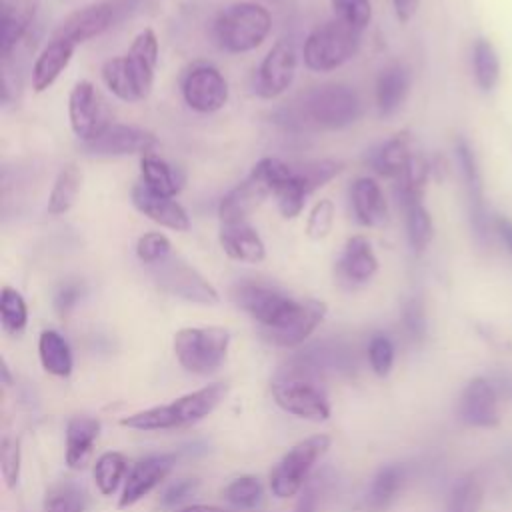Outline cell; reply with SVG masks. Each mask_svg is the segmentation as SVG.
I'll return each instance as SVG.
<instances>
[{"label": "cell", "instance_id": "obj_1", "mask_svg": "<svg viewBox=\"0 0 512 512\" xmlns=\"http://www.w3.org/2000/svg\"><path fill=\"white\" fill-rule=\"evenodd\" d=\"M318 378V372L294 356L274 376L272 396L282 410L298 418L326 420L330 416V404Z\"/></svg>", "mask_w": 512, "mask_h": 512}, {"label": "cell", "instance_id": "obj_2", "mask_svg": "<svg viewBox=\"0 0 512 512\" xmlns=\"http://www.w3.org/2000/svg\"><path fill=\"white\" fill-rule=\"evenodd\" d=\"M226 396V386L216 382L208 384L196 392H190L186 396L176 398L170 404L154 406L136 414H130L120 420L122 426L134 428V430H172V428H182L190 426L204 416H208Z\"/></svg>", "mask_w": 512, "mask_h": 512}, {"label": "cell", "instance_id": "obj_3", "mask_svg": "<svg viewBox=\"0 0 512 512\" xmlns=\"http://www.w3.org/2000/svg\"><path fill=\"white\" fill-rule=\"evenodd\" d=\"M360 116L362 100L352 86L324 84L304 92L292 120L316 128L340 130L358 122Z\"/></svg>", "mask_w": 512, "mask_h": 512}, {"label": "cell", "instance_id": "obj_4", "mask_svg": "<svg viewBox=\"0 0 512 512\" xmlns=\"http://www.w3.org/2000/svg\"><path fill=\"white\" fill-rule=\"evenodd\" d=\"M292 166L278 158H262L254 164L252 172L234 186L218 206V216L222 224H238L246 222L248 216L266 200L268 194H274V188L280 180L290 174Z\"/></svg>", "mask_w": 512, "mask_h": 512}, {"label": "cell", "instance_id": "obj_5", "mask_svg": "<svg viewBox=\"0 0 512 512\" xmlns=\"http://www.w3.org/2000/svg\"><path fill=\"white\" fill-rule=\"evenodd\" d=\"M272 28L270 12L256 2H236L224 8L214 22V38L226 52L258 48Z\"/></svg>", "mask_w": 512, "mask_h": 512}, {"label": "cell", "instance_id": "obj_6", "mask_svg": "<svg viewBox=\"0 0 512 512\" xmlns=\"http://www.w3.org/2000/svg\"><path fill=\"white\" fill-rule=\"evenodd\" d=\"M360 48V30L334 18L314 28L304 40V64L314 72H330L346 64Z\"/></svg>", "mask_w": 512, "mask_h": 512}, {"label": "cell", "instance_id": "obj_7", "mask_svg": "<svg viewBox=\"0 0 512 512\" xmlns=\"http://www.w3.org/2000/svg\"><path fill=\"white\" fill-rule=\"evenodd\" d=\"M230 332L222 326L182 328L174 334V354L182 368L194 374H210L226 358Z\"/></svg>", "mask_w": 512, "mask_h": 512}, {"label": "cell", "instance_id": "obj_8", "mask_svg": "<svg viewBox=\"0 0 512 512\" xmlns=\"http://www.w3.org/2000/svg\"><path fill=\"white\" fill-rule=\"evenodd\" d=\"M330 448V438L326 434L310 436L290 448L282 460L270 472V488L274 496L288 498L294 496L306 482L308 472L316 460Z\"/></svg>", "mask_w": 512, "mask_h": 512}, {"label": "cell", "instance_id": "obj_9", "mask_svg": "<svg viewBox=\"0 0 512 512\" xmlns=\"http://www.w3.org/2000/svg\"><path fill=\"white\" fill-rule=\"evenodd\" d=\"M152 276L160 290L196 304H216L220 300L216 288L188 262L172 254L152 266Z\"/></svg>", "mask_w": 512, "mask_h": 512}, {"label": "cell", "instance_id": "obj_10", "mask_svg": "<svg viewBox=\"0 0 512 512\" xmlns=\"http://www.w3.org/2000/svg\"><path fill=\"white\" fill-rule=\"evenodd\" d=\"M232 298L262 326V330L280 326L298 306V300L258 282L238 284L232 290Z\"/></svg>", "mask_w": 512, "mask_h": 512}, {"label": "cell", "instance_id": "obj_11", "mask_svg": "<svg viewBox=\"0 0 512 512\" xmlns=\"http://www.w3.org/2000/svg\"><path fill=\"white\" fill-rule=\"evenodd\" d=\"M68 120L72 132L82 142L94 140L110 126L108 106L92 82L80 80L70 90Z\"/></svg>", "mask_w": 512, "mask_h": 512}, {"label": "cell", "instance_id": "obj_12", "mask_svg": "<svg viewBox=\"0 0 512 512\" xmlns=\"http://www.w3.org/2000/svg\"><path fill=\"white\" fill-rule=\"evenodd\" d=\"M182 96L184 102L196 112H218L228 102V82L218 68L198 64L184 76Z\"/></svg>", "mask_w": 512, "mask_h": 512}, {"label": "cell", "instance_id": "obj_13", "mask_svg": "<svg viewBox=\"0 0 512 512\" xmlns=\"http://www.w3.org/2000/svg\"><path fill=\"white\" fill-rule=\"evenodd\" d=\"M296 66H298V58H296L294 46L288 44L286 40L276 42L256 70L254 92L266 100L284 94L294 82Z\"/></svg>", "mask_w": 512, "mask_h": 512}, {"label": "cell", "instance_id": "obj_14", "mask_svg": "<svg viewBox=\"0 0 512 512\" xmlns=\"http://www.w3.org/2000/svg\"><path fill=\"white\" fill-rule=\"evenodd\" d=\"M156 144H158L156 136L144 128L110 124L94 140L82 142V150L92 156H126V154H148L156 148Z\"/></svg>", "mask_w": 512, "mask_h": 512}, {"label": "cell", "instance_id": "obj_15", "mask_svg": "<svg viewBox=\"0 0 512 512\" xmlns=\"http://www.w3.org/2000/svg\"><path fill=\"white\" fill-rule=\"evenodd\" d=\"M498 400L500 396L490 378L476 376L460 394L458 416L472 428H494L500 422Z\"/></svg>", "mask_w": 512, "mask_h": 512}, {"label": "cell", "instance_id": "obj_16", "mask_svg": "<svg viewBox=\"0 0 512 512\" xmlns=\"http://www.w3.org/2000/svg\"><path fill=\"white\" fill-rule=\"evenodd\" d=\"M116 8L108 2H96L88 4L84 8H78L76 12L68 14L60 26L54 30V40H66L74 46L100 36L104 30H108L114 22Z\"/></svg>", "mask_w": 512, "mask_h": 512}, {"label": "cell", "instance_id": "obj_17", "mask_svg": "<svg viewBox=\"0 0 512 512\" xmlns=\"http://www.w3.org/2000/svg\"><path fill=\"white\" fill-rule=\"evenodd\" d=\"M326 316V304L320 300H298L296 310L276 328L262 330V336L282 348L302 344Z\"/></svg>", "mask_w": 512, "mask_h": 512}, {"label": "cell", "instance_id": "obj_18", "mask_svg": "<svg viewBox=\"0 0 512 512\" xmlns=\"http://www.w3.org/2000/svg\"><path fill=\"white\" fill-rule=\"evenodd\" d=\"M378 270V258L368 238L352 236L346 240L344 250L336 262V276L340 284L354 288L372 280Z\"/></svg>", "mask_w": 512, "mask_h": 512}, {"label": "cell", "instance_id": "obj_19", "mask_svg": "<svg viewBox=\"0 0 512 512\" xmlns=\"http://www.w3.org/2000/svg\"><path fill=\"white\" fill-rule=\"evenodd\" d=\"M174 464H176L174 454H152L142 458L128 474L118 506L128 508L138 500H142L152 488H156L170 474Z\"/></svg>", "mask_w": 512, "mask_h": 512}, {"label": "cell", "instance_id": "obj_20", "mask_svg": "<svg viewBox=\"0 0 512 512\" xmlns=\"http://www.w3.org/2000/svg\"><path fill=\"white\" fill-rule=\"evenodd\" d=\"M132 196V204L136 206V210L140 214H144L146 218H150L152 222L176 230V232H186L190 230V218L186 214V210L168 196H160L156 192H152L150 188H146L142 182L136 184L130 192Z\"/></svg>", "mask_w": 512, "mask_h": 512}, {"label": "cell", "instance_id": "obj_21", "mask_svg": "<svg viewBox=\"0 0 512 512\" xmlns=\"http://www.w3.org/2000/svg\"><path fill=\"white\" fill-rule=\"evenodd\" d=\"M38 12V0H6L2 8L0 52L2 60H10L20 40L30 30Z\"/></svg>", "mask_w": 512, "mask_h": 512}, {"label": "cell", "instance_id": "obj_22", "mask_svg": "<svg viewBox=\"0 0 512 512\" xmlns=\"http://www.w3.org/2000/svg\"><path fill=\"white\" fill-rule=\"evenodd\" d=\"M220 246L226 256L238 262H248V264H258L266 256V246L248 222H238V224H222L220 226Z\"/></svg>", "mask_w": 512, "mask_h": 512}, {"label": "cell", "instance_id": "obj_23", "mask_svg": "<svg viewBox=\"0 0 512 512\" xmlns=\"http://www.w3.org/2000/svg\"><path fill=\"white\" fill-rule=\"evenodd\" d=\"M352 208H354L356 220L362 226L376 228L386 222L388 204L382 188L374 178L362 176L352 184Z\"/></svg>", "mask_w": 512, "mask_h": 512}, {"label": "cell", "instance_id": "obj_24", "mask_svg": "<svg viewBox=\"0 0 512 512\" xmlns=\"http://www.w3.org/2000/svg\"><path fill=\"white\" fill-rule=\"evenodd\" d=\"M128 66L138 80L140 88L148 96L154 84V72L158 64V38L152 28H144L132 42L128 54H124Z\"/></svg>", "mask_w": 512, "mask_h": 512}, {"label": "cell", "instance_id": "obj_25", "mask_svg": "<svg viewBox=\"0 0 512 512\" xmlns=\"http://www.w3.org/2000/svg\"><path fill=\"white\" fill-rule=\"evenodd\" d=\"M410 90V72L404 64L386 66L376 80V108L380 116H392L406 100Z\"/></svg>", "mask_w": 512, "mask_h": 512}, {"label": "cell", "instance_id": "obj_26", "mask_svg": "<svg viewBox=\"0 0 512 512\" xmlns=\"http://www.w3.org/2000/svg\"><path fill=\"white\" fill-rule=\"evenodd\" d=\"M74 44L66 40H50L48 46L38 54L34 68H32V88L36 92L48 90L54 80L62 74V70L68 66L72 54H74Z\"/></svg>", "mask_w": 512, "mask_h": 512}, {"label": "cell", "instance_id": "obj_27", "mask_svg": "<svg viewBox=\"0 0 512 512\" xmlns=\"http://www.w3.org/2000/svg\"><path fill=\"white\" fill-rule=\"evenodd\" d=\"M100 422L92 416H72L66 426V464L74 470L84 468L98 438Z\"/></svg>", "mask_w": 512, "mask_h": 512}, {"label": "cell", "instance_id": "obj_28", "mask_svg": "<svg viewBox=\"0 0 512 512\" xmlns=\"http://www.w3.org/2000/svg\"><path fill=\"white\" fill-rule=\"evenodd\" d=\"M102 80L106 88L120 100L124 102H138L146 98L144 90L140 88L138 80L134 78L126 56H116L110 58L102 64Z\"/></svg>", "mask_w": 512, "mask_h": 512}, {"label": "cell", "instance_id": "obj_29", "mask_svg": "<svg viewBox=\"0 0 512 512\" xmlns=\"http://www.w3.org/2000/svg\"><path fill=\"white\" fill-rule=\"evenodd\" d=\"M412 150H410V138L408 134H396L390 140H386L380 148L374 150L370 162L374 170L382 176H402L406 166L412 160Z\"/></svg>", "mask_w": 512, "mask_h": 512}, {"label": "cell", "instance_id": "obj_30", "mask_svg": "<svg viewBox=\"0 0 512 512\" xmlns=\"http://www.w3.org/2000/svg\"><path fill=\"white\" fill-rule=\"evenodd\" d=\"M404 478L406 472L400 464H388L380 468L366 494V508L370 512H384L400 492Z\"/></svg>", "mask_w": 512, "mask_h": 512}, {"label": "cell", "instance_id": "obj_31", "mask_svg": "<svg viewBox=\"0 0 512 512\" xmlns=\"http://www.w3.org/2000/svg\"><path fill=\"white\" fill-rule=\"evenodd\" d=\"M140 170H142V184L160 196L174 198L182 188V182L174 174V168L154 152L142 154Z\"/></svg>", "mask_w": 512, "mask_h": 512}, {"label": "cell", "instance_id": "obj_32", "mask_svg": "<svg viewBox=\"0 0 512 512\" xmlns=\"http://www.w3.org/2000/svg\"><path fill=\"white\" fill-rule=\"evenodd\" d=\"M80 184H82V170L78 168V164H74V162L66 164L58 172V176L52 184L46 210L52 216L66 214L72 208V204L76 202V196L80 192Z\"/></svg>", "mask_w": 512, "mask_h": 512}, {"label": "cell", "instance_id": "obj_33", "mask_svg": "<svg viewBox=\"0 0 512 512\" xmlns=\"http://www.w3.org/2000/svg\"><path fill=\"white\" fill-rule=\"evenodd\" d=\"M40 362L46 372L54 376H68L72 372V354L68 342L56 330H44L38 340Z\"/></svg>", "mask_w": 512, "mask_h": 512}, {"label": "cell", "instance_id": "obj_34", "mask_svg": "<svg viewBox=\"0 0 512 512\" xmlns=\"http://www.w3.org/2000/svg\"><path fill=\"white\" fill-rule=\"evenodd\" d=\"M472 68H474L476 84L484 92H490L500 78V60L494 46L484 38L476 40L472 48Z\"/></svg>", "mask_w": 512, "mask_h": 512}, {"label": "cell", "instance_id": "obj_35", "mask_svg": "<svg viewBox=\"0 0 512 512\" xmlns=\"http://www.w3.org/2000/svg\"><path fill=\"white\" fill-rule=\"evenodd\" d=\"M46 512H84L86 510V494L84 490L70 480L56 482L48 488L44 496Z\"/></svg>", "mask_w": 512, "mask_h": 512}, {"label": "cell", "instance_id": "obj_36", "mask_svg": "<svg viewBox=\"0 0 512 512\" xmlns=\"http://www.w3.org/2000/svg\"><path fill=\"white\" fill-rule=\"evenodd\" d=\"M128 470V460L122 452H104L94 464V480L104 496H112Z\"/></svg>", "mask_w": 512, "mask_h": 512}, {"label": "cell", "instance_id": "obj_37", "mask_svg": "<svg viewBox=\"0 0 512 512\" xmlns=\"http://www.w3.org/2000/svg\"><path fill=\"white\" fill-rule=\"evenodd\" d=\"M274 196H276V204H278L280 214L284 218H296L304 208V200L308 196V190L292 168L290 174L282 182H278V186L274 188Z\"/></svg>", "mask_w": 512, "mask_h": 512}, {"label": "cell", "instance_id": "obj_38", "mask_svg": "<svg viewBox=\"0 0 512 512\" xmlns=\"http://www.w3.org/2000/svg\"><path fill=\"white\" fill-rule=\"evenodd\" d=\"M0 320L2 328L8 334H20L28 322V308L22 294L10 286H4L0 292Z\"/></svg>", "mask_w": 512, "mask_h": 512}, {"label": "cell", "instance_id": "obj_39", "mask_svg": "<svg viewBox=\"0 0 512 512\" xmlns=\"http://www.w3.org/2000/svg\"><path fill=\"white\" fill-rule=\"evenodd\" d=\"M406 208V236L414 252L426 250L432 240V218L422 202H414Z\"/></svg>", "mask_w": 512, "mask_h": 512}, {"label": "cell", "instance_id": "obj_40", "mask_svg": "<svg viewBox=\"0 0 512 512\" xmlns=\"http://www.w3.org/2000/svg\"><path fill=\"white\" fill-rule=\"evenodd\" d=\"M480 506L482 484L474 476H466L452 488L446 512H480Z\"/></svg>", "mask_w": 512, "mask_h": 512}, {"label": "cell", "instance_id": "obj_41", "mask_svg": "<svg viewBox=\"0 0 512 512\" xmlns=\"http://www.w3.org/2000/svg\"><path fill=\"white\" fill-rule=\"evenodd\" d=\"M340 170H342V164L336 160H314V162H306V164L294 168V172L306 186L308 194H312L316 188L330 182Z\"/></svg>", "mask_w": 512, "mask_h": 512}, {"label": "cell", "instance_id": "obj_42", "mask_svg": "<svg viewBox=\"0 0 512 512\" xmlns=\"http://www.w3.org/2000/svg\"><path fill=\"white\" fill-rule=\"evenodd\" d=\"M224 496L236 508H254L262 498V486L254 476H240L226 486Z\"/></svg>", "mask_w": 512, "mask_h": 512}, {"label": "cell", "instance_id": "obj_43", "mask_svg": "<svg viewBox=\"0 0 512 512\" xmlns=\"http://www.w3.org/2000/svg\"><path fill=\"white\" fill-rule=\"evenodd\" d=\"M172 254V244L162 232H146L136 242V256L142 264L154 266Z\"/></svg>", "mask_w": 512, "mask_h": 512}, {"label": "cell", "instance_id": "obj_44", "mask_svg": "<svg viewBox=\"0 0 512 512\" xmlns=\"http://www.w3.org/2000/svg\"><path fill=\"white\" fill-rule=\"evenodd\" d=\"M330 2L336 18L342 20L344 24L360 32L370 24V18H372L370 0H330Z\"/></svg>", "mask_w": 512, "mask_h": 512}, {"label": "cell", "instance_id": "obj_45", "mask_svg": "<svg viewBox=\"0 0 512 512\" xmlns=\"http://www.w3.org/2000/svg\"><path fill=\"white\" fill-rule=\"evenodd\" d=\"M334 224V204L328 198L318 200L310 214H308V222H306V234L312 240H322L330 234Z\"/></svg>", "mask_w": 512, "mask_h": 512}, {"label": "cell", "instance_id": "obj_46", "mask_svg": "<svg viewBox=\"0 0 512 512\" xmlns=\"http://www.w3.org/2000/svg\"><path fill=\"white\" fill-rule=\"evenodd\" d=\"M368 360L378 376H386L394 364V344L388 336L376 334L368 344Z\"/></svg>", "mask_w": 512, "mask_h": 512}, {"label": "cell", "instance_id": "obj_47", "mask_svg": "<svg viewBox=\"0 0 512 512\" xmlns=\"http://www.w3.org/2000/svg\"><path fill=\"white\" fill-rule=\"evenodd\" d=\"M0 464H2V478L8 488H14L18 484L20 476V446L18 440L12 436L2 438V450H0Z\"/></svg>", "mask_w": 512, "mask_h": 512}, {"label": "cell", "instance_id": "obj_48", "mask_svg": "<svg viewBox=\"0 0 512 512\" xmlns=\"http://www.w3.org/2000/svg\"><path fill=\"white\" fill-rule=\"evenodd\" d=\"M402 324L412 340H422L426 334V314L418 298H410L402 310Z\"/></svg>", "mask_w": 512, "mask_h": 512}, {"label": "cell", "instance_id": "obj_49", "mask_svg": "<svg viewBox=\"0 0 512 512\" xmlns=\"http://www.w3.org/2000/svg\"><path fill=\"white\" fill-rule=\"evenodd\" d=\"M198 488V480L194 478H184L172 484L164 494H162V506H176L182 500H186L194 490Z\"/></svg>", "mask_w": 512, "mask_h": 512}, {"label": "cell", "instance_id": "obj_50", "mask_svg": "<svg viewBox=\"0 0 512 512\" xmlns=\"http://www.w3.org/2000/svg\"><path fill=\"white\" fill-rule=\"evenodd\" d=\"M80 300V286L76 282H68L64 284L58 292H56V298H54V306L58 310L60 316H66L74 306L76 302Z\"/></svg>", "mask_w": 512, "mask_h": 512}, {"label": "cell", "instance_id": "obj_51", "mask_svg": "<svg viewBox=\"0 0 512 512\" xmlns=\"http://www.w3.org/2000/svg\"><path fill=\"white\" fill-rule=\"evenodd\" d=\"M488 378L494 384L498 396L506 398L508 402H512V368H508V366L496 368V372L492 376H488Z\"/></svg>", "mask_w": 512, "mask_h": 512}, {"label": "cell", "instance_id": "obj_52", "mask_svg": "<svg viewBox=\"0 0 512 512\" xmlns=\"http://www.w3.org/2000/svg\"><path fill=\"white\" fill-rule=\"evenodd\" d=\"M294 512H318V490L314 482L304 486V492L300 494Z\"/></svg>", "mask_w": 512, "mask_h": 512}, {"label": "cell", "instance_id": "obj_53", "mask_svg": "<svg viewBox=\"0 0 512 512\" xmlns=\"http://www.w3.org/2000/svg\"><path fill=\"white\" fill-rule=\"evenodd\" d=\"M418 4H420V0H392L396 18H398L400 22H408V20L416 14Z\"/></svg>", "mask_w": 512, "mask_h": 512}, {"label": "cell", "instance_id": "obj_54", "mask_svg": "<svg viewBox=\"0 0 512 512\" xmlns=\"http://www.w3.org/2000/svg\"><path fill=\"white\" fill-rule=\"evenodd\" d=\"M494 230H496V234L500 236V240L506 244L508 252L512 254V220H508V218H504V216H498V218L494 220Z\"/></svg>", "mask_w": 512, "mask_h": 512}, {"label": "cell", "instance_id": "obj_55", "mask_svg": "<svg viewBox=\"0 0 512 512\" xmlns=\"http://www.w3.org/2000/svg\"><path fill=\"white\" fill-rule=\"evenodd\" d=\"M176 512H226L224 508L220 506H208V504H192V506H184Z\"/></svg>", "mask_w": 512, "mask_h": 512}]
</instances>
